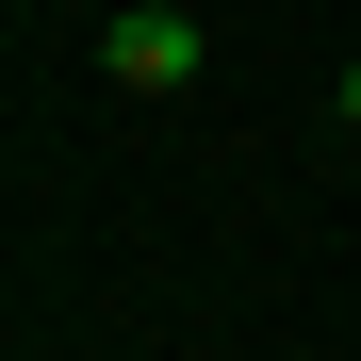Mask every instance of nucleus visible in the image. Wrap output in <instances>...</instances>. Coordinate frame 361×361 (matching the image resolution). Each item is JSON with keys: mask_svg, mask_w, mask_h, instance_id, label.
<instances>
[{"mask_svg": "<svg viewBox=\"0 0 361 361\" xmlns=\"http://www.w3.org/2000/svg\"><path fill=\"white\" fill-rule=\"evenodd\" d=\"M99 66H115V82H148V99H180V82L214 66V33L180 17V0H132V17H99Z\"/></svg>", "mask_w": 361, "mask_h": 361, "instance_id": "f257e3e1", "label": "nucleus"}, {"mask_svg": "<svg viewBox=\"0 0 361 361\" xmlns=\"http://www.w3.org/2000/svg\"><path fill=\"white\" fill-rule=\"evenodd\" d=\"M345 132H361V49H345Z\"/></svg>", "mask_w": 361, "mask_h": 361, "instance_id": "f03ea898", "label": "nucleus"}]
</instances>
